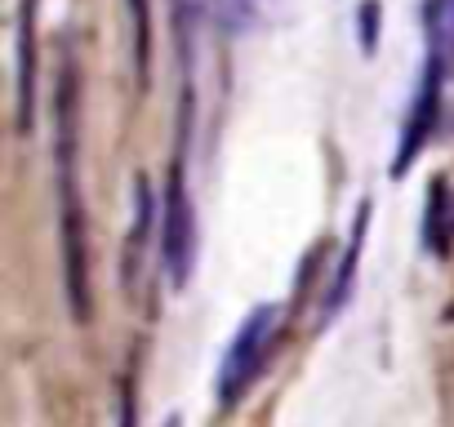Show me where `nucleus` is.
<instances>
[{"label":"nucleus","instance_id":"1","mask_svg":"<svg viewBox=\"0 0 454 427\" xmlns=\"http://www.w3.org/2000/svg\"><path fill=\"white\" fill-rule=\"evenodd\" d=\"M272 325H277V307H259L246 316L241 334L227 347V361H223V374H218V392L223 400H237L263 369V352H268V338H272Z\"/></svg>","mask_w":454,"mask_h":427},{"label":"nucleus","instance_id":"2","mask_svg":"<svg viewBox=\"0 0 454 427\" xmlns=\"http://www.w3.org/2000/svg\"><path fill=\"white\" fill-rule=\"evenodd\" d=\"M441 81H445V67L427 58V72H423V85H419V98L410 107V120H405V134H401V151H396V165L392 174H405L410 160L423 151V143L432 138L436 129V112H441Z\"/></svg>","mask_w":454,"mask_h":427},{"label":"nucleus","instance_id":"3","mask_svg":"<svg viewBox=\"0 0 454 427\" xmlns=\"http://www.w3.org/2000/svg\"><path fill=\"white\" fill-rule=\"evenodd\" d=\"M192 254H196V223H192V205L183 191V178L174 169V187H169V214H165V268L169 276L183 285L192 272Z\"/></svg>","mask_w":454,"mask_h":427},{"label":"nucleus","instance_id":"4","mask_svg":"<svg viewBox=\"0 0 454 427\" xmlns=\"http://www.w3.org/2000/svg\"><path fill=\"white\" fill-rule=\"evenodd\" d=\"M423 23H427V58L441 63L450 76L454 72V0H427Z\"/></svg>","mask_w":454,"mask_h":427},{"label":"nucleus","instance_id":"5","mask_svg":"<svg viewBox=\"0 0 454 427\" xmlns=\"http://www.w3.org/2000/svg\"><path fill=\"white\" fill-rule=\"evenodd\" d=\"M209 5V14L218 19V23H227V27H237L246 14H250V0H205Z\"/></svg>","mask_w":454,"mask_h":427}]
</instances>
